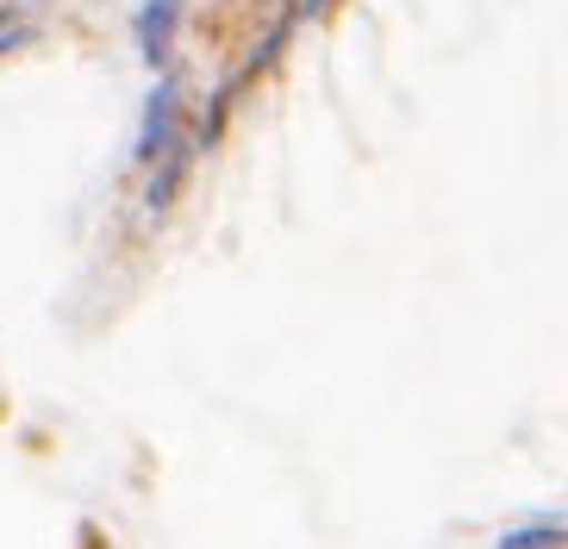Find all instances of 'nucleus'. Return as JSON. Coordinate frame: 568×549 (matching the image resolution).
<instances>
[{"label":"nucleus","instance_id":"7","mask_svg":"<svg viewBox=\"0 0 568 549\" xmlns=\"http://www.w3.org/2000/svg\"><path fill=\"white\" fill-rule=\"evenodd\" d=\"M325 7H332V0H301V19H318Z\"/></svg>","mask_w":568,"mask_h":549},{"label":"nucleus","instance_id":"5","mask_svg":"<svg viewBox=\"0 0 568 549\" xmlns=\"http://www.w3.org/2000/svg\"><path fill=\"white\" fill-rule=\"evenodd\" d=\"M287 32H294V19H282V26H275V32L263 38V50L251 57V75H256V69H268L275 57H282V50H287Z\"/></svg>","mask_w":568,"mask_h":549},{"label":"nucleus","instance_id":"3","mask_svg":"<svg viewBox=\"0 0 568 549\" xmlns=\"http://www.w3.org/2000/svg\"><path fill=\"white\" fill-rule=\"evenodd\" d=\"M187 163H194V150H187V144H175V150L163 156V163H151V182H144V206H151V213H163L169 200L182 194Z\"/></svg>","mask_w":568,"mask_h":549},{"label":"nucleus","instance_id":"1","mask_svg":"<svg viewBox=\"0 0 568 549\" xmlns=\"http://www.w3.org/2000/svg\"><path fill=\"white\" fill-rule=\"evenodd\" d=\"M182 82L175 75H163V82L151 88V100H144V125H138V163H163L169 150L182 144Z\"/></svg>","mask_w":568,"mask_h":549},{"label":"nucleus","instance_id":"6","mask_svg":"<svg viewBox=\"0 0 568 549\" xmlns=\"http://www.w3.org/2000/svg\"><path fill=\"white\" fill-rule=\"evenodd\" d=\"M26 38H32V19H19V13H0V57H7V50H19Z\"/></svg>","mask_w":568,"mask_h":549},{"label":"nucleus","instance_id":"4","mask_svg":"<svg viewBox=\"0 0 568 549\" xmlns=\"http://www.w3.org/2000/svg\"><path fill=\"white\" fill-rule=\"evenodd\" d=\"M562 537H568V518H525V525L494 537V549H562Z\"/></svg>","mask_w":568,"mask_h":549},{"label":"nucleus","instance_id":"2","mask_svg":"<svg viewBox=\"0 0 568 549\" xmlns=\"http://www.w3.org/2000/svg\"><path fill=\"white\" fill-rule=\"evenodd\" d=\"M175 19H182V0H144L138 7V50H144V63H163L169 57Z\"/></svg>","mask_w":568,"mask_h":549}]
</instances>
